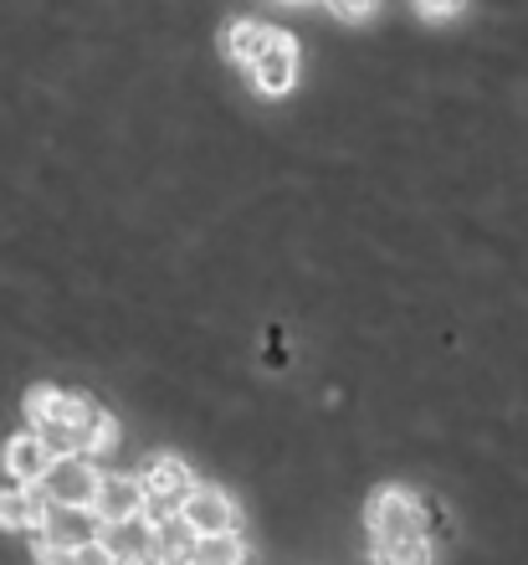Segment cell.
I'll return each instance as SVG.
<instances>
[{"label":"cell","instance_id":"obj_1","mask_svg":"<svg viewBox=\"0 0 528 565\" xmlns=\"http://www.w3.org/2000/svg\"><path fill=\"white\" fill-rule=\"evenodd\" d=\"M365 530H369V545H411V540H425V504L411 489L385 483V489H375V499L365 509Z\"/></svg>","mask_w":528,"mask_h":565},{"label":"cell","instance_id":"obj_2","mask_svg":"<svg viewBox=\"0 0 528 565\" xmlns=\"http://www.w3.org/2000/svg\"><path fill=\"white\" fill-rule=\"evenodd\" d=\"M98 483H104V468L93 458H57L52 473L42 478V493L52 509H93Z\"/></svg>","mask_w":528,"mask_h":565},{"label":"cell","instance_id":"obj_3","mask_svg":"<svg viewBox=\"0 0 528 565\" xmlns=\"http://www.w3.org/2000/svg\"><path fill=\"white\" fill-rule=\"evenodd\" d=\"M180 520L195 530V540H211V535H236V499L216 483H195L191 499L180 504Z\"/></svg>","mask_w":528,"mask_h":565},{"label":"cell","instance_id":"obj_4","mask_svg":"<svg viewBox=\"0 0 528 565\" xmlns=\"http://www.w3.org/2000/svg\"><path fill=\"white\" fill-rule=\"evenodd\" d=\"M144 514V489L133 473H104L98 483V499H93V520L98 530H123V524H139Z\"/></svg>","mask_w":528,"mask_h":565},{"label":"cell","instance_id":"obj_5","mask_svg":"<svg viewBox=\"0 0 528 565\" xmlns=\"http://www.w3.org/2000/svg\"><path fill=\"white\" fill-rule=\"evenodd\" d=\"M251 83L262 98H282V93L298 83V42L288 31H272V42L257 62H251Z\"/></svg>","mask_w":528,"mask_h":565},{"label":"cell","instance_id":"obj_6","mask_svg":"<svg viewBox=\"0 0 528 565\" xmlns=\"http://www.w3.org/2000/svg\"><path fill=\"white\" fill-rule=\"evenodd\" d=\"M0 462H6L15 489H42V478L52 473V452H46V443L36 431H15L6 443V452H0Z\"/></svg>","mask_w":528,"mask_h":565},{"label":"cell","instance_id":"obj_7","mask_svg":"<svg viewBox=\"0 0 528 565\" xmlns=\"http://www.w3.org/2000/svg\"><path fill=\"white\" fill-rule=\"evenodd\" d=\"M133 478H139L144 499H164V504H185L195 489V473L180 458H149Z\"/></svg>","mask_w":528,"mask_h":565},{"label":"cell","instance_id":"obj_8","mask_svg":"<svg viewBox=\"0 0 528 565\" xmlns=\"http://www.w3.org/2000/svg\"><path fill=\"white\" fill-rule=\"evenodd\" d=\"M36 540L57 545V551H83L98 540V520H93V509H46V524L36 530Z\"/></svg>","mask_w":528,"mask_h":565},{"label":"cell","instance_id":"obj_9","mask_svg":"<svg viewBox=\"0 0 528 565\" xmlns=\"http://www.w3.org/2000/svg\"><path fill=\"white\" fill-rule=\"evenodd\" d=\"M46 493L42 489H0V530H31V535H36V530H42L46 524Z\"/></svg>","mask_w":528,"mask_h":565},{"label":"cell","instance_id":"obj_10","mask_svg":"<svg viewBox=\"0 0 528 565\" xmlns=\"http://www.w3.org/2000/svg\"><path fill=\"white\" fill-rule=\"evenodd\" d=\"M149 561L154 565H195V530L185 520H164L160 530H149Z\"/></svg>","mask_w":528,"mask_h":565},{"label":"cell","instance_id":"obj_11","mask_svg":"<svg viewBox=\"0 0 528 565\" xmlns=\"http://www.w3.org/2000/svg\"><path fill=\"white\" fill-rule=\"evenodd\" d=\"M267 42H272V26H267V21H231V26H226V57L241 62V67H251V62L262 57Z\"/></svg>","mask_w":528,"mask_h":565},{"label":"cell","instance_id":"obj_12","mask_svg":"<svg viewBox=\"0 0 528 565\" xmlns=\"http://www.w3.org/2000/svg\"><path fill=\"white\" fill-rule=\"evenodd\" d=\"M195 565H251V551L241 535H211L195 540Z\"/></svg>","mask_w":528,"mask_h":565},{"label":"cell","instance_id":"obj_13","mask_svg":"<svg viewBox=\"0 0 528 565\" xmlns=\"http://www.w3.org/2000/svg\"><path fill=\"white\" fill-rule=\"evenodd\" d=\"M31 555H36V565H114V555L93 540V545H83V551H57V545H46V540L31 535Z\"/></svg>","mask_w":528,"mask_h":565},{"label":"cell","instance_id":"obj_14","mask_svg":"<svg viewBox=\"0 0 528 565\" xmlns=\"http://www.w3.org/2000/svg\"><path fill=\"white\" fill-rule=\"evenodd\" d=\"M369 561L375 565H431V545L411 540V545H369Z\"/></svg>","mask_w":528,"mask_h":565},{"label":"cell","instance_id":"obj_15","mask_svg":"<svg viewBox=\"0 0 528 565\" xmlns=\"http://www.w3.org/2000/svg\"><path fill=\"white\" fill-rule=\"evenodd\" d=\"M118 447V422L108 417V412H98L88 427V437H83V458H104V452H114Z\"/></svg>","mask_w":528,"mask_h":565},{"label":"cell","instance_id":"obj_16","mask_svg":"<svg viewBox=\"0 0 528 565\" xmlns=\"http://www.w3.org/2000/svg\"><path fill=\"white\" fill-rule=\"evenodd\" d=\"M57 396H62L57 386H31L26 391V422H31L26 431H42L46 422H52V412H57Z\"/></svg>","mask_w":528,"mask_h":565},{"label":"cell","instance_id":"obj_17","mask_svg":"<svg viewBox=\"0 0 528 565\" xmlns=\"http://www.w3.org/2000/svg\"><path fill=\"white\" fill-rule=\"evenodd\" d=\"M334 15H338V21H369V15H375V6H365V0H359V6H354V0H338Z\"/></svg>","mask_w":528,"mask_h":565},{"label":"cell","instance_id":"obj_18","mask_svg":"<svg viewBox=\"0 0 528 565\" xmlns=\"http://www.w3.org/2000/svg\"><path fill=\"white\" fill-rule=\"evenodd\" d=\"M456 11H462V6H437V0H425V6H421L425 21H452Z\"/></svg>","mask_w":528,"mask_h":565},{"label":"cell","instance_id":"obj_19","mask_svg":"<svg viewBox=\"0 0 528 565\" xmlns=\"http://www.w3.org/2000/svg\"><path fill=\"white\" fill-rule=\"evenodd\" d=\"M114 565H154V561H149V555H118Z\"/></svg>","mask_w":528,"mask_h":565}]
</instances>
